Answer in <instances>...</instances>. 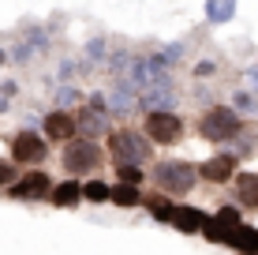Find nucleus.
<instances>
[{
    "instance_id": "obj_1",
    "label": "nucleus",
    "mask_w": 258,
    "mask_h": 255,
    "mask_svg": "<svg viewBox=\"0 0 258 255\" xmlns=\"http://www.w3.org/2000/svg\"><path fill=\"white\" fill-rule=\"evenodd\" d=\"M146 180L154 184L157 191H165V195L183 199V195H191V191L199 188V169H195L191 162H183V158H161V162L150 165Z\"/></svg>"
},
{
    "instance_id": "obj_2",
    "label": "nucleus",
    "mask_w": 258,
    "mask_h": 255,
    "mask_svg": "<svg viewBox=\"0 0 258 255\" xmlns=\"http://www.w3.org/2000/svg\"><path fill=\"white\" fill-rule=\"evenodd\" d=\"M105 158L112 165H146L154 158V143H150L142 131L131 128H116L105 135Z\"/></svg>"
},
{
    "instance_id": "obj_3",
    "label": "nucleus",
    "mask_w": 258,
    "mask_h": 255,
    "mask_svg": "<svg viewBox=\"0 0 258 255\" xmlns=\"http://www.w3.org/2000/svg\"><path fill=\"white\" fill-rule=\"evenodd\" d=\"M105 162H109V158H105V146L94 143V139H79V135L71 139V143H64V154H60L64 173H68V177H75V180L94 177Z\"/></svg>"
},
{
    "instance_id": "obj_4",
    "label": "nucleus",
    "mask_w": 258,
    "mask_h": 255,
    "mask_svg": "<svg viewBox=\"0 0 258 255\" xmlns=\"http://www.w3.org/2000/svg\"><path fill=\"white\" fill-rule=\"evenodd\" d=\"M195 128H199V135L206 143H228V139H236L243 131V120H239V113L232 105H210Z\"/></svg>"
},
{
    "instance_id": "obj_5",
    "label": "nucleus",
    "mask_w": 258,
    "mask_h": 255,
    "mask_svg": "<svg viewBox=\"0 0 258 255\" xmlns=\"http://www.w3.org/2000/svg\"><path fill=\"white\" fill-rule=\"evenodd\" d=\"M142 135H146L154 146H176L183 135H187V120H183L180 113H172V109H154V113H146V120H142Z\"/></svg>"
},
{
    "instance_id": "obj_6",
    "label": "nucleus",
    "mask_w": 258,
    "mask_h": 255,
    "mask_svg": "<svg viewBox=\"0 0 258 255\" xmlns=\"http://www.w3.org/2000/svg\"><path fill=\"white\" fill-rule=\"evenodd\" d=\"M15 165H26V169H38L41 162L49 158V139L38 135V131H15L12 135V146H8Z\"/></svg>"
},
{
    "instance_id": "obj_7",
    "label": "nucleus",
    "mask_w": 258,
    "mask_h": 255,
    "mask_svg": "<svg viewBox=\"0 0 258 255\" xmlns=\"http://www.w3.org/2000/svg\"><path fill=\"white\" fill-rule=\"evenodd\" d=\"M52 184H56V180L38 165V169H26L23 177H15V184H8V195L23 199V203H34V199H49Z\"/></svg>"
},
{
    "instance_id": "obj_8",
    "label": "nucleus",
    "mask_w": 258,
    "mask_h": 255,
    "mask_svg": "<svg viewBox=\"0 0 258 255\" xmlns=\"http://www.w3.org/2000/svg\"><path fill=\"white\" fill-rule=\"evenodd\" d=\"M41 135H45L49 143H71V139L79 135L75 113H68V109H52V113H45V120H41Z\"/></svg>"
},
{
    "instance_id": "obj_9",
    "label": "nucleus",
    "mask_w": 258,
    "mask_h": 255,
    "mask_svg": "<svg viewBox=\"0 0 258 255\" xmlns=\"http://www.w3.org/2000/svg\"><path fill=\"white\" fill-rule=\"evenodd\" d=\"M236 173H239L236 154H213L199 165V180H206V184H232Z\"/></svg>"
},
{
    "instance_id": "obj_10",
    "label": "nucleus",
    "mask_w": 258,
    "mask_h": 255,
    "mask_svg": "<svg viewBox=\"0 0 258 255\" xmlns=\"http://www.w3.org/2000/svg\"><path fill=\"white\" fill-rule=\"evenodd\" d=\"M210 218L202 214L199 207H187V203H176L172 207V218H168V225H172V229H180V233H202V225H206Z\"/></svg>"
},
{
    "instance_id": "obj_11",
    "label": "nucleus",
    "mask_w": 258,
    "mask_h": 255,
    "mask_svg": "<svg viewBox=\"0 0 258 255\" xmlns=\"http://www.w3.org/2000/svg\"><path fill=\"white\" fill-rule=\"evenodd\" d=\"M232 195H236V207L258 210V173H236L232 177Z\"/></svg>"
},
{
    "instance_id": "obj_12",
    "label": "nucleus",
    "mask_w": 258,
    "mask_h": 255,
    "mask_svg": "<svg viewBox=\"0 0 258 255\" xmlns=\"http://www.w3.org/2000/svg\"><path fill=\"white\" fill-rule=\"evenodd\" d=\"M49 203L52 207H79L83 203V180H75V177H68V180H60V184H52V191H49Z\"/></svg>"
},
{
    "instance_id": "obj_13",
    "label": "nucleus",
    "mask_w": 258,
    "mask_h": 255,
    "mask_svg": "<svg viewBox=\"0 0 258 255\" xmlns=\"http://www.w3.org/2000/svg\"><path fill=\"white\" fill-rule=\"evenodd\" d=\"M142 207H146L150 214L157 218V222H168V218H172V207H176V199L154 188V191H142Z\"/></svg>"
},
{
    "instance_id": "obj_14",
    "label": "nucleus",
    "mask_w": 258,
    "mask_h": 255,
    "mask_svg": "<svg viewBox=\"0 0 258 255\" xmlns=\"http://www.w3.org/2000/svg\"><path fill=\"white\" fill-rule=\"evenodd\" d=\"M228 248H236L239 255H258V229L254 225H236Z\"/></svg>"
},
{
    "instance_id": "obj_15",
    "label": "nucleus",
    "mask_w": 258,
    "mask_h": 255,
    "mask_svg": "<svg viewBox=\"0 0 258 255\" xmlns=\"http://www.w3.org/2000/svg\"><path fill=\"white\" fill-rule=\"evenodd\" d=\"M109 203H116V207H142V188H135V184H112V199Z\"/></svg>"
},
{
    "instance_id": "obj_16",
    "label": "nucleus",
    "mask_w": 258,
    "mask_h": 255,
    "mask_svg": "<svg viewBox=\"0 0 258 255\" xmlns=\"http://www.w3.org/2000/svg\"><path fill=\"white\" fill-rule=\"evenodd\" d=\"M83 199H86V203H109V199H112V184L90 177V180L83 184Z\"/></svg>"
},
{
    "instance_id": "obj_17",
    "label": "nucleus",
    "mask_w": 258,
    "mask_h": 255,
    "mask_svg": "<svg viewBox=\"0 0 258 255\" xmlns=\"http://www.w3.org/2000/svg\"><path fill=\"white\" fill-rule=\"evenodd\" d=\"M116 180L142 188V184H146V165H116Z\"/></svg>"
},
{
    "instance_id": "obj_18",
    "label": "nucleus",
    "mask_w": 258,
    "mask_h": 255,
    "mask_svg": "<svg viewBox=\"0 0 258 255\" xmlns=\"http://www.w3.org/2000/svg\"><path fill=\"white\" fill-rule=\"evenodd\" d=\"M213 222H221L225 229H236V225H243V218H239V207H221L213 214Z\"/></svg>"
},
{
    "instance_id": "obj_19",
    "label": "nucleus",
    "mask_w": 258,
    "mask_h": 255,
    "mask_svg": "<svg viewBox=\"0 0 258 255\" xmlns=\"http://www.w3.org/2000/svg\"><path fill=\"white\" fill-rule=\"evenodd\" d=\"M15 177H19V165H15L12 158H0V188L15 184Z\"/></svg>"
}]
</instances>
